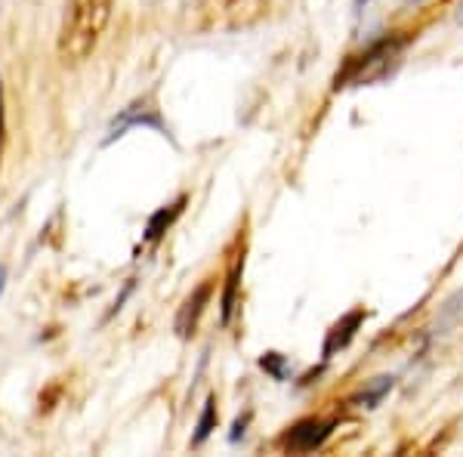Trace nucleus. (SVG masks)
<instances>
[{"mask_svg": "<svg viewBox=\"0 0 463 457\" xmlns=\"http://www.w3.org/2000/svg\"><path fill=\"white\" fill-rule=\"evenodd\" d=\"M111 19V0H69L59 28V59L78 65L93 53Z\"/></svg>", "mask_w": 463, "mask_h": 457, "instance_id": "1", "label": "nucleus"}, {"mask_svg": "<svg viewBox=\"0 0 463 457\" xmlns=\"http://www.w3.org/2000/svg\"><path fill=\"white\" fill-rule=\"evenodd\" d=\"M405 43H408V37H399V34H390V37H383V41H377L374 47H368L362 56L353 59V62L346 65V71L337 74V90L346 84H374V81L386 78L395 65V59L405 50Z\"/></svg>", "mask_w": 463, "mask_h": 457, "instance_id": "2", "label": "nucleus"}, {"mask_svg": "<svg viewBox=\"0 0 463 457\" xmlns=\"http://www.w3.org/2000/svg\"><path fill=\"white\" fill-rule=\"evenodd\" d=\"M130 127H152V130H158V133H164L167 137V127H164V121H161V111L155 109V102L148 100H137V102H130L121 115L111 121V127H109V137H106V146L109 142H115V139H121Z\"/></svg>", "mask_w": 463, "mask_h": 457, "instance_id": "3", "label": "nucleus"}, {"mask_svg": "<svg viewBox=\"0 0 463 457\" xmlns=\"http://www.w3.org/2000/svg\"><path fill=\"white\" fill-rule=\"evenodd\" d=\"M334 421H321V417H306V421L294 424L288 430V436L281 439L285 452L294 454H306V452H316V448L325 445V439L331 436Z\"/></svg>", "mask_w": 463, "mask_h": 457, "instance_id": "4", "label": "nucleus"}, {"mask_svg": "<svg viewBox=\"0 0 463 457\" xmlns=\"http://www.w3.org/2000/svg\"><path fill=\"white\" fill-rule=\"evenodd\" d=\"M211 297H213V279H204L195 290H192V297L183 303V309H179V316H176V334L179 337L195 334V325H198L201 312H204V306L211 303Z\"/></svg>", "mask_w": 463, "mask_h": 457, "instance_id": "5", "label": "nucleus"}, {"mask_svg": "<svg viewBox=\"0 0 463 457\" xmlns=\"http://www.w3.org/2000/svg\"><path fill=\"white\" fill-rule=\"evenodd\" d=\"M368 319V312L364 309H353V312H346L337 325L327 331V340H325V347H321V356L325 358H331V356H337L340 349H346L349 343H353V337H355V331L362 328V321Z\"/></svg>", "mask_w": 463, "mask_h": 457, "instance_id": "6", "label": "nucleus"}, {"mask_svg": "<svg viewBox=\"0 0 463 457\" xmlns=\"http://www.w3.org/2000/svg\"><path fill=\"white\" fill-rule=\"evenodd\" d=\"M241 272H244V251L232 260L229 275H226V290H222V303H220V319L222 325H229L232 316L238 309V288H241Z\"/></svg>", "mask_w": 463, "mask_h": 457, "instance_id": "7", "label": "nucleus"}, {"mask_svg": "<svg viewBox=\"0 0 463 457\" xmlns=\"http://www.w3.org/2000/svg\"><path fill=\"white\" fill-rule=\"evenodd\" d=\"M185 195H179V198L174 201V205H167V207H161V211H155L152 216H148V223H146V242H161L164 238V232H167L174 223L179 220V214H183V207H185Z\"/></svg>", "mask_w": 463, "mask_h": 457, "instance_id": "8", "label": "nucleus"}, {"mask_svg": "<svg viewBox=\"0 0 463 457\" xmlns=\"http://www.w3.org/2000/svg\"><path fill=\"white\" fill-rule=\"evenodd\" d=\"M390 389H392V377H374L368 386L362 389V393L355 395L353 405H358V408H377Z\"/></svg>", "mask_w": 463, "mask_h": 457, "instance_id": "9", "label": "nucleus"}, {"mask_svg": "<svg viewBox=\"0 0 463 457\" xmlns=\"http://www.w3.org/2000/svg\"><path fill=\"white\" fill-rule=\"evenodd\" d=\"M216 421H220V411H216V395L204 402V411H201L198 417V426H195V436H192V445H201V442H207V436L216 430Z\"/></svg>", "mask_w": 463, "mask_h": 457, "instance_id": "10", "label": "nucleus"}, {"mask_svg": "<svg viewBox=\"0 0 463 457\" xmlns=\"http://www.w3.org/2000/svg\"><path fill=\"white\" fill-rule=\"evenodd\" d=\"M260 368L266 374H272L275 380H288L290 362H288V356H281V352H263V356H260Z\"/></svg>", "mask_w": 463, "mask_h": 457, "instance_id": "11", "label": "nucleus"}, {"mask_svg": "<svg viewBox=\"0 0 463 457\" xmlns=\"http://www.w3.org/2000/svg\"><path fill=\"white\" fill-rule=\"evenodd\" d=\"M6 142V106H4V84H0V152Z\"/></svg>", "mask_w": 463, "mask_h": 457, "instance_id": "12", "label": "nucleus"}, {"mask_svg": "<svg viewBox=\"0 0 463 457\" xmlns=\"http://www.w3.org/2000/svg\"><path fill=\"white\" fill-rule=\"evenodd\" d=\"M248 421H250V414H244V417H238V421H235V430H232V442H238V439H241L244 436V426H248Z\"/></svg>", "mask_w": 463, "mask_h": 457, "instance_id": "13", "label": "nucleus"}, {"mask_svg": "<svg viewBox=\"0 0 463 457\" xmlns=\"http://www.w3.org/2000/svg\"><path fill=\"white\" fill-rule=\"evenodd\" d=\"M4 284H6V269L0 266V294H4Z\"/></svg>", "mask_w": 463, "mask_h": 457, "instance_id": "14", "label": "nucleus"}, {"mask_svg": "<svg viewBox=\"0 0 463 457\" xmlns=\"http://www.w3.org/2000/svg\"><path fill=\"white\" fill-rule=\"evenodd\" d=\"M460 22H463V13H460Z\"/></svg>", "mask_w": 463, "mask_h": 457, "instance_id": "15", "label": "nucleus"}, {"mask_svg": "<svg viewBox=\"0 0 463 457\" xmlns=\"http://www.w3.org/2000/svg\"><path fill=\"white\" fill-rule=\"evenodd\" d=\"M229 4H235V0H229Z\"/></svg>", "mask_w": 463, "mask_h": 457, "instance_id": "16", "label": "nucleus"}, {"mask_svg": "<svg viewBox=\"0 0 463 457\" xmlns=\"http://www.w3.org/2000/svg\"><path fill=\"white\" fill-rule=\"evenodd\" d=\"M0 4H4V0H0Z\"/></svg>", "mask_w": 463, "mask_h": 457, "instance_id": "17", "label": "nucleus"}]
</instances>
